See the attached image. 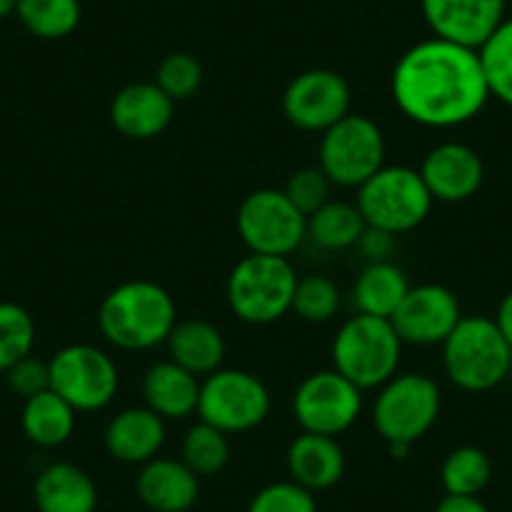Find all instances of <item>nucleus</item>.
Segmentation results:
<instances>
[{"label": "nucleus", "instance_id": "obj_36", "mask_svg": "<svg viewBox=\"0 0 512 512\" xmlns=\"http://www.w3.org/2000/svg\"><path fill=\"white\" fill-rule=\"evenodd\" d=\"M6 374L8 387L18 397H23V402L51 390V369H48V362H41V359L31 357V354L26 359H21L18 364H13Z\"/></svg>", "mask_w": 512, "mask_h": 512}, {"label": "nucleus", "instance_id": "obj_26", "mask_svg": "<svg viewBox=\"0 0 512 512\" xmlns=\"http://www.w3.org/2000/svg\"><path fill=\"white\" fill-rule=\"evenodd\" d=\"M364 224L357 204L349 201H332L307 216V236L324 251H344L352 249L362 239Z\"/></svg>", "mask_w": 512, "mask_h": 512}, {"label": "nucleus", "instance_id": "obj_33", "mask_svg": "<svg viewBox=\"0 0 512 512\" xmlns=\"http://www.w3.org/2000/svg\"><path fill=\"white\" fill-rule=\"evenodd\" d=\"M204 81V68L191 53H171L156 68L154 83L174 103L194 96Z\"/></svg>", "mask_w": 512, "mask_h": 512}, {"label": "nucleus", "instance_id": "obj_1", "mask_svg": "<svg viewBox=\"0 0 512 512\" xmlns=\"http://www.w3.org/2000/svg\"><path fill=\"white\" fill-rule=\"evenodd\" d=\"M392 98L425 128L470 123L490 101L480 53L435 36L415 43L392 71Z\"/></svg>", "mask_w": 512, "mask_h": 512}, {"label": "nucleus", "instance_id": "obj_3", "mask_svg": "<svg viewBox=\"0 0 512 512\" xmlns=\"http://www.w3.org/2000/svg\"><path fill=\"white\" fill-rule=\"evenodd\" d=\"M442 364L450 382L460 390L490 392L510 374L512 349L495 319L470 314L442 342Z\"/></svg>", "mask_w": 512, "mask_h": 512}, {"label": "nucleus", "instance_id": "obj_11", "mask_svg": "<svg viewBox=\"0 0 512 512\" xmlns=\"http://www.w3.org/2000/svg\"><path fill=\"white\" fill-rule=\"evenodd\" d=\"M51 390L76 412H98L113 402L121 384L116 362L93 344H68L48 362Z\"/></svg>", "mask_w": 512, "mask_h": 512}, {"label": "nucleus", "instance_id": "obj_25", "mask_svg": "<svg viewBox=\"0 0 512 512\" xmlns=\"http://www.w3.org/2000/svg\"><path fill=\"white\" fill-rule=\"evenodd\" d=\"M78 412L53 390L23 402L21 425L28 440L38 447H61L76 430Z\"/></svg>", "mask_w": 512, "mask_h": 512}, {"label": "nucleus", "instance_id": "obj_18", "mask_svg": "<svg viewBox=\"0 0 512 512\" xmlns=\"http://www.w3.org/2000/svg\"><path fill=\"white\" fill-rule=\"evenodd\" d=\"M106 450L126 465H146L166 442V420L149 407H126L106 427Z\"/></svg>", "mask_w": 512, "mask_h": 512}, {"label": "nucleus", "instance_id": "obj_8", "mask_svg": "<svg viewBox=\"0 0 512 512\" xmlns=\"http://www.w3.org/2000/svg\"><path fill=\"white\" fill-rule=\"evenodd\" d=\"M272 410L267 384L246 369H216L204 377L196 415L224 435H241L262 425Z\"/></svg>", "mask_w": 512, "mask_h": 512}, {"label": "nucleus", "instance_id": "obj_28", "mask_svg": "<svg viewBox=\"0 0 512 512\" xmlns=\"http://www.w3.org/2000/svg\"><path fill=\"white\" fill-rule=\"evenodd\" d=\"M492 462L485 450L472 445H462L445 457L440 470L442 487L447 495L480 497V492L490 485Z\"/></svg>", "mask_w": 512, "mask_h": 512}, {"label": "nucleus", "instance_id": "obj_35", "mask_svg": "<svg viewBox=\"0 0 512 512\" xmlns=\"http://www.w3.org/2000/svg\"><path fill=\"white\" fill-rule=\"evenodd\" d=\"M329 189H332V181L324 176V171L319 166H307V169L294 171L282 191L304 216H312L329 201Z\"/></svg>", "mask_w": 512, "mask_h": 512}, {"label": "nucleus", "instance_id": "obj_19", "mask_svg": "<svg viewBox=\"0 0 512 512\" xmlns=\"http://www.w3.org/2000/svg\"><path fill=\"white\" fill-rule=\"evenodd\" d=\"M136 495L154 512H189L199 500V475L174 457H154L141 465Z\"/></svg>", "mask_w": 512, "mask_h": 512}, {"label": "nucleus", "instance_id": "obj_9", "mask_svg": "<svg viewBox=\"0 0 512 512\" xmlns=\"http://www.w3.org/2000/svg\"><path fill=\"white\" fill-rule=\"evenodd\" d=\"M382 128L362 113H347L319 141V169L332 186L359 189L384 166Z\"/></svg>", "mask_w": 512, "mask_h": 512}, {"label": "nucleus", "instance_id": "obj_21", "mask_svg": "<svg viewBox=\"0 0 512 512\" xmlns=\"http://www.w3.org/2000/svg\"><path fill=\"white\" fill-rule=\"evenodd\" d=\"M201 379L174 359L156 362L144 374V402L164 420H186L199 407Z\"/></svg>", "mask_w": 512, "mask_h": 512}, {"label": "nucleus", "instance_id": "obj_14", "mask_svg": "<svg viewBox=\"0 0 512 512\" xmlns=\"http://www.w3.org/2000/svg\"><path fill=\"white\" fill-rule=\"evenodd\" d=\"M462 319L460 299L442 284L410 287L390 322L402 344L412 347H435L450 337Z\"/></svg>", "mask_w": 512, "mask_h": 512}, {"label": "nucleus", "instance_id": "obj_40", "mask_svg": "<svg viewBox=\"0 0 512 512\" xmlns=\"http://www.w3.org/2000/svg\"><path fill=\"white\" fill-rule=\"evenodd\" d=\"M16 6H18V0H0V21L13 16V13H16Z\"/></svg>", "mask_w": 512, "mask_h": 512}, {"label": "nucleus", "instance_id": "obj_30", "mask_svg": "<svg viewBox=\"0 0 512 512\" xmlns=\"http://www.w3.org/2000/svg\"><path fill=\"white\" fill-rule=\"evenodd\" d=\"M477 53H480L490 98H497L512 108V18H505Z\"/></svg>", "mask_w": 512, "mask_h": 512}, {"label": "nucleus", "instance_id": "obj_4", "mask_svg": "<svg viewBox=\"0 0 512 512\" xmlns=\"http://www.w3.org/2000/svg\"><path fill=\"white\" fill-rule=\"evenodd\" d=\"M402 339L390 319L354 314L332 342V364L359 390H379L397 374L402 359Z\"/></svg>", "mask_w": 512, "mask_h": 512}, {"label": "nucleus", "instance_id": "obj_17", "mask_svg": "<svg viewBox=\"0 0 512 512\" xmlns=\"http://www.w3.org/2000/svg\"><path fill=\"white\" fill-rule=\"evenodd\" d=\"M171 118L174 101L154 81L128 83L111 101V123L126 139H156L169 128Z\"/></svg>", "mask_w": 512, "mask_h": 512}, {"label": "nucleus", "instance_id": "obj_16", "mask_svg": "<svg viewBox=\"0 0 512 512\" xmlns=\"http://www.w3.org/2000/svg\"><path fill=\"white\" fill-rule=\"evenodd\" d=\"M420 176L432 199L442 204H460L480 191L485 181V164L467 144L445 141L425 156Z\"/></svg>", "mask_w": 512, "mask_h": 512}, {"label": "nucleus", "instance_id": "obj_5", "mask_svg": "<svg viewBox=\"0 0 512 512\" xmlns=\"http://www.w3.org/2000/svg\"><path fill=\"white\" fill-rule=\"evenodd\" d=\"M297 272L287 256L249 254L226 279V302L246 324H274L292 312Z\"/></svg>", "mask_w": 512, "mask_h": 512}, {"label": "nucleus", "instance_id": "obj_13", "mask_svg": "<svg viewBox=\"0 0 512 512\" xmlns=\"http://www.w3.org/2000/svg\"><path fill=\"white\" fill-rule=\"evenodd\" d=\"M352 106V91L344 76L327 68H312L294 78L282 98L284 116L292 126L312 134H324L342 121Z\"/></svg>", "mask_w": 512, "mask_h": 512}, {"label": "nucleus", "instance_id": "obj_6", "mask_svg": "<svg viewBox=\"0 0 512 512\" xmlns=\"http://www.w3.org/2000/svg\"><path fill=\"white\" fill-rule=\"evenodd\" d=\"M440 384L422 372L395 374L379 387L372 405V425L387 445H415L440 420Z\"/></svg>", "mask_w": 512, "mask_h": 512}, {"label": "nucleus", "instance_id": "obj_24", "mask_svg": "<svg viewBox=\"0 0 512 512\" xmlns=\"http://www.w3.org/2000/svg\"><path fill=\"white\" fill-rule=\"evenodd\" d=\"M407 292V274L395 262H369L354 282L352 304L357 314L390 319Z\"/></svg>", "mask_w": 512, "mask_h": 512}, {"label": "nucleus", "instance_id": "obj_12", "mask_svg": "<svg viewBox=\"0 0 512 512\" xmlns=\"http://www.w3.org/2000/svg\"><path fill=\"white\" fill-rule=\"evenodd\" d=\"M292 415L302 432L337 437L362 415V390L337 369H319L297 384Z\"/></svg>", "mask_w": 512, "mask_h": 512}, {"label": "nucleus", "instance_id": "obj_34", "mask_svg": "<svg viewBox=\"0 0 512 512\" xmlns=\"http://www.w3.org/2000/svg\"><path fill=\"white\" fill-rule=\"evenodd\" d=\"M246 512H317V497L294 480L272 482L251 497Z\"/></svg>", "mask_w": 512, "mask_h": 512}, {"label": "nucleus", "instance_id": "obj_10", "mask_svg": "<svg viewBox=\"0 0 512 512\" xmlns=\"http://www.w3.org/2000/svg\"><path fill=\"white\" fill-rule=\"evenodd\" d=\"M236 231L249 254L287 256L307 239V216L279 189H256L236 209Z\"/></svg>", "mask_w": 512, "mask_h": 512}, {"label": "nucleus", "instance_id": "obj_29", "mask_svg": "<svg viewBox=\"0 0 512 512\" xmlns=\"http://www.w3.org/2000/svg\"><path fill=\"white\" fill-rule=\"evenodd\" d=\"M229 455V435L201 420L194 427H189L184 442H181V460L199 477L219 475L229 462Z\"/></svg>", "mask_w": 512, "mask_h": 512}, {"label": "nucleus", "instance_id": "obj_38", "mask_svg": "<svg viewBox=\"0 0 512 512\" xmlns=\"http://www.w3.org/2000/svg\"><path fill=\"white\" fill-rule=\"evenodd\" d=\"M435 512H490L480 497H465V495H445Z\"/></svg>", "mask_w": 512, "mask_h": 512}, {"label": "nucleus", "instance_id": "obj_39", "mask_svg": "<svg viewBox=\"0 0 512 512\" xmlns=\"http://www.w3.org/2000/svg\"><path fill=\"white\" fill-rule=\"evenodd\" d=\"M495 324L512 349V292H507L505 297H502L500 307H497V314H495Z\"/></svg>", "mask_w": 512, "mask_h": 512}, {"label": "nucleus", "instance_id": "obj_20", "mask_svg": "<svg viewBox=\"0 0 512 512\" xmlns=\"http://www.w3.org/2000/svg\"><path fill=\"white\" fill-rule=\"evenodd\" d=\"M287 470L297 485L322 492L342 480L347 470V457L337 437L302 432L294 437L287 450Z\"/></svg>", "mask_w": 512, "mask_h": 512}, {"label": "nucleus", "instance_id": "obj_32", "mask_svg": "<svg viewBox=\"0 0 512 512\" xmlns=\"http://www.w3.org/2000/svg\"><path fill=\"white\" fill-rule=\"evenodd\" d=\"M36 344V322L13 302H0V372L26 359Z\"/></svg>", "mask_w": 512, "mask_h": 512}, {"label": "nucleus", "instance_id": "obj_27", "mask_svg": "<svg viewBox=\"0 0 512 512\" xmlns=\"http://www.w3.org/2000/svg\"><path fill=\"white\" fill-rule=\"evenodd\" d=\"M16 16L31 36L58 41L81 23V0H18Z\"/></svg>", "mask_w": 512, "mask_h": 512}, {"label": "nucleus", "instance_id": "obj_37", "mask_svg": "<svg viewBox=\"0 0 512 512\" xmlns=\"http://www.w3.org/2000/svg\"><path fill=\"white\" fill-rule=\"evenodd\" d=\"M357 246L367 256V262H392L390 256L395 254V234L367 226Z\"/></svg>", "mask_w": 512, "mask_h": 512}, {"label": "nucleus", "instance_id": "obj_23", "mask_svg": "<svg viewBox=\"0 0 512 512\" xmlns=\"http://www.w3.org/2000/svg\"><path fill=\"white\" fill-rule=\"evenodd\" d=\"M166 347H169V357L196 377H209L211 372L224 367L226 339L219 327L206 319L176 322L166 339Z\"/></svg>", "mask_w": 512, "mask_h": 512}, {"label": "nucleus", "instance_id": "obj_2", "mask_svg": "<svg viewBox=\"0 0 512 512\" xmlns=\"http://www.w3.org/2000/svg\"><path fill=\"white\" fill-rule=\"evenodd\" d=\"M176 302L161 284L134 279L113 287L98 309V329L108 344L144 352L166 344L176 327Z\"/></svg>", "mask_w": 512, "mask_h": 512}, {"label": "nucleus", "instance_id": "obj_31", "mask_svg": "<svg viewBox=\"0 0 512 512\" xmlns=\"http://www.w3.org/2000/svg\"><path fill=\"white\" fill-rule=\"evenodd\" d=\"M339 309H342V292L332 279L322 277V274H307L299 279L297 289H294L292 312L302 322H332Z\"/></svg>", "mask_w": 512, "mask_h": 512}, {"label": "nucleus", "instance_id": "obj_15", "mask_svg": "<svg viewBox=\"0 0 512 512\" xmlns=\"http://www.w3.org/2000/svg\"><path fill=\"white\" fill-rule=\"evenodd\" d=\"M432 36L480 51L505 21V0H420Z\"/></svg>", "mask_w": 512, "mask_h": 512}, {"label": "nucleus", "instance_id": "obj_22", "mask_svg": "<svg viewBox=\"0 0 512 512\" xmlns=\"http://www.w3.org/2000/svg\"><path fill=\"white\" fill-rule=\"evenodd\" d=\"M38 512H96L98 490L86 470L73 462H53L33 485Z\"/></svg>", "mask_w": 512, "mask_h": 512}, {"label": "nucleus", "instance_id": "obj_7", "mask_svg": "<svg viewBox=\"0 0 512 512\" xmlns=\"http://www.w3.org/2000/svg\"><path fill=\"white\" fill-rule=\"evenodd\" d=\"M357 209L364 224L387 234H407L425 224L435 199L420 171L410 166H382L357 189Z\"/></svg>", "mask_w": 512, "mask_h": 512}]
</instances>
